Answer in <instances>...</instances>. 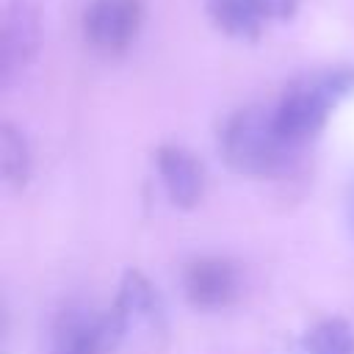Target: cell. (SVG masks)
<instances>
[{
	"label": "cell",
	"instance_id": "6da1fadb",
	"mask_svg": "<svg viewBox=\"0 0 354 354\" xmlns=\"http://www.w3.org/2000/svg\"><path fill=\"white\" fill-rule=\"evenodd\" d=\"M218 149L227 166L246 177H277L296 155V147L277 127L274 108L263 105L235 111L218 133Z\"/></svg>",
	"mask_w": 354,
	"mask_h": 354
},
{
	"label": "cell",
	"instance_id": "7a4b0ae2",
	"mask_svg": "<svg viewBox=\"0 0 354 354\" xmlns=\"http://www.w3.org/2000/svg\"><path fill=\"white\" fill-rule=\"evenodd\" d=\"M116 354H160L169 343V318L160 293L141 271H127L108 310Z\"/></svg>",
	"mask_w": 354,
	"mask_h": 354
},
{
	"label": "cell",
	"instance_id": "3957f363",
	"mask_svg": "<svg viewBox=\"0 0 354 354\" xmlns=\"http://www.w3.org/2000/svg\"><path fill=\"white\" fill-rule=\"evenodd\" d=\"M354 91V69L351 66H335L315 75H307L296 80L282 100L274 105L277 127L293 144L296 149L304 147L310 138H315L329 113Z\"/></svg>",
	"mask_w": 354,
	"mask_h": 354
},
{
	"label": "cell",
	"instance_id": "277c9868",
	"mask_svg": "<svg viewBox=\"0 0 354 354\" xmlns=\"http://www.w3.org/2000/svg\"><path fill=\"white\" fill-rule=\"evenodd\" d=\"M41 44V8L36 0H8L0 25V80L11 86L33 64Z\"/></svg>",
	"mask_w": 354,
	"mask_h": 354
},
{
	"label": "cell",
	"instance_id": "5b68a950",
	"mask_svg": "<svg viewBox=\"0 0 354 354\" xmlns=\"http://www.w3.org/2000/svg\"><path fill=\"white\" fill-rule=\"evenodd\" d=\"M141 19V0H91L83 11V36L94 50L116 55L133 44Z\"/></svg>",
	"mask_w": 354,
	"mask_h": 354
},
{
	"label": "cell",
	"instance_id": "8992f818",
	"mask_svg": "<svg viewBox=\"0 0 354 354\" xmlns=\"http://www.w3.org/2000/svg\"><path fill=\"white\" fill-rule=\"evenodd\" d=\"M108 313L91 304H66L50 326V354H111Z\"/></svg>",
	"mask_w": 354,
	"mask_h": 354
},
{
	"label": "cell",
	"instance_id": "52a82bcc",
	"mask_svg": "<svg viewBox=\"0 0 354 354\" xmlns=\"http://www.w3.org/2000/svg\"><path fill=\"white\" fill-rule=\"evenodd\" d=\"M183 288L196 310H224L241 293V271L227 257H196L185 266Z\"/></svg>",
	"mask_w": 354,
	"mask_h": 354
},
{
	"label": "cell",
	"instance_id": "ba28073f",
	"mask_svg": "<svg viewBox=\"0 0 354 354\" xmlns=\"http://www.w3.org/2000/svg\"><path fill=\"white\" fill-rule=\"evenodd\" d=\"M155 163H158V174L160 183L171 199V205L191 210L199 205L202 194H205V171L202 163L177 144H163L155 152Z\"/></svg>",
	"mask_w": 354,
	"mask_h": 354
},
{
	"label": "cell",
	"instance_id": "9c48e42d",
	"mask_svg": "<svg viewBox=\"0 0 354 354\" xmlns=\"http://www.w3.org/2000/svg\"><path fill=\"white\" fill-rule=\"evenodd\" d=\"M207 14L232 39H257L266 22L254 0H207Z\"/></svg>",
	"mask_w": 354,
	"mask_h": 354
},
{
	"label": "cell",
	"instance_id": "30bf717a",
	"mask_svg": "<svg viewBox=\"0 0 354 354\" xmlns=\"http://www.w3.org/2000/svg\"><path fill=\"white\" fill-rule=\"evenodd\" d=\"M0 166H3V180L8 188H25L30 180V147L25 141V136L11 124L3 122L0 124Z\"/></svg>",
	"mask_w": 354,
	"mask_h": 354
},
{
	"label": "cell",
	"instance_id": "8fae6325",
	"mask_svg": "<svg viewBox=\"0 0 354 354\" xmlns=\"http://www.w3.org/2000/svg\"><path fill=\"white\" fill-rule=\"evenodd\" d=\"M299 354H354V329L343 318L318 321L299 343Z\"/></svg>",
	"mask_w": 354,
	"mask_h": 354
},
{
	"label": "cell",
	"instance_id": "7c38bea8",
	"mask_svg": "<svg viewBox=\"0 0 354 354\" xmlns=\"http://www.w3.org/2000/svg\"><path fill=\"white\" fill-rule=\"evenodd\" d=\"M266 19H290L299 8V0H254Z\"/></svg>",
	"mask_w": 354,
	"mask_h": 354
},
{
	"label": "cell",
	"instance_id": "4fadbf2b",
	"mask_svg": "<svg viewBox=\"0 0 354 354\" xmlns=\"http://www.w3.org/2000/svg\"><path fill=\"white\" fill-rule=\"evenodd\" d=\"M346 213H348V224H351V230H354V183H351L348 196H346Z\"/></svg>",
	"mask_w": 354,
	"mask_h": 354
}]
</instances>
